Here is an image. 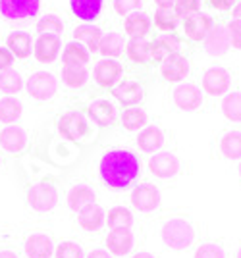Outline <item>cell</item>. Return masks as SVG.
Returning a JSON list of instances; mask_svg holds the SVG:
<instances>
[{
	"mask_svg": "<svg viewBox=\"0 0 241 258\" xmlns=\"http://www.w3.org/2000/svg\"><path fill=\"white\" fill-rule=\"evenodd\" d=\"M87 114L99 127H110L116 121V108L112 102L104 100V98L93 100L87 106Z\"/></svg>",
	"mask_w": 241,
	"mask_h": 258,
	"instance_id": "cell-17",
	"label": "cell"
},
{
	"mask_svg": "<svg viewBox=\"0 0 241 258\" xmlns=\"http://www.w3.org/2000/svg\"><path fill=\"white\" fill-rule=\"evenodd\" d=\"M54 252L52 239L44 233H35L25 243V254L27 258H50Z\"/></svg>",
	"mask_w": 241,
	"mask_h": 258,
	"instance_id": "cell-21",
	"label": "cell"
},
{
	"mask_svg": "<svg viewBox=\"0 0 241 258\" xmlns=\"http://www.w3.org/2000/svg\"><path fill=\"white\" fill-rule=\"evenodd\" d=\"M95 199H97V195L89 185H74L70 189V193H68V206H70V210L79 212L85 206L93 205Z\"/></svg>",
	"mask_w": 241,
	"mask_h": 258,
	"instance_id": "cell-22",
	"label": "cell"
},
{
	"mask_svg": "<svg viewBox=\"0 0 241 258\" xmlns=\"http://www.w3.org/2000/svg\"><path fill=\"white\" fill-rule=\"evenodd\" d=\"M164 143V133L158 125H147L141 133L137 135V147L139 151L149 152V154H154L158 152V149L162 147Z\"/></svg>",
	"mask_w": 241,
	"mask_h": 258,
	"instance_id": "cell-20",
	"label": "cell"
},
{
	"mask_svg": "<svg viewBox=\"0 0 241 258\" xmlns=\"http://www.w3.org/2000/svg\"><path fill=\"white\" fill-rule=\"evenodd\" d=\"M175 108L184 110V112H195L203 106V93L197 85L193 83H184V85L175 87L172 93Z\"/></svg>",
	"mask_w": 241,
	"mask_h": 258,
	"instance_id": "cell-10",
	"label": "cell"
},
{
	"mask_svg": "<svg viewBox=\"0 0 241 258\" xmlns=\"http://www.w3.org/2000/svg\"><path fill=\"white\" fill-rule=\"evenodd\" d=\"M100 179L114 191H124L141 175V160L132 151L114 149L102 154L99 164Z\"/></svg>",
	"mask_w": 241,
	"mask_h": 258,
	"instance_id": "cell-1",
	"label": "cell"
},
{
	"mask_svg": "<svg viewBox=\"0 0 241 258\" xmlns=\"http://www.w3.org/2000/svg\"><path fill=\"white\" fill-rule=\"evenodd\" d=\"M100 39H102V31L95 25H79L74 29V41L85 44V48L91 52H99Z\"/></svg>",
	"mask_w": 241,
	"mask_h": 258,
	"instance_id": "cell-23",
	"label": "cell"
},
{
	"mask_svg": "<svg viewBox=\"0 0 241 258\" xmlns=\"http://www.w3.org/2000/svg\"><path fill=\"white\" fill-rule=\"evenodd\" d=\"M37 31L41 35H54L60 37V33H64V22L56 16V14H46L44 18L39 20L37 23Z\"/></svg>",
	"mask_w": 241,
	"mask_h": 258,
	"instance_id": "cell-39",
	"label": "cell"
},
{
	"mask_svg": "<svg viewBox=\"0 0 241 258\" xmlns=\"http://www.w3.org/2000/svg\"><path fill=\"white\" fill-rule=\"evenodd\" d=\"M218 151L222 158L237 160L241 158V131H228L226 135L220 137Z\"/></svg>",
	"mask_w": 241,
	"mask_h": 258,
	"instance_id": "cell-29",
	"label": "cell"
},
{
	"mask_svg": "<svg viewBox=\"0 0 241 258\" xmlns=\"http://www.w3.org/2000/svg\"><path fill=\"white\" fill-rule=\"evenodd\" d=\"M106 222H108V227H112V229H130V226L133 224V216L128 208L116 206L108 212Z\"/></svg>",
	"mask_w": 241,
	"mask_h": 258,
	"instance_id": "cell-37",
	"label": "cell"
},
{
	"mask_svg": "<svg viewBox=\"0 0 241 258\" xmlns=\"http://www.w3.org/2000/svg\"><path fill=\"white\" fill-rule=\"evenodd\" d=\"M132 205L139 212H154L160 206V193L153 183H141L133 189Z\"/></svg>",
	"mask_w": 241,
	"mask_h": 258,
	"instance_id": "cell-12",
	"label": "cell"
},
{
	"mask_svg": "<svg viewBox=\"0 0 241 258\" xmlns=\"http://www.w3.org/2000/svg\"><path fill=\"white\" fill-rule=\"evenodd\" d=\"M133 258H154V256L151 254V252H137Z\"/></svg>",
	"mask_w": 241,
	"mask_h": 258,
	"instance_id": "cell-52",
	"label": "cell"
},
{
	"mask_svg": "<svg viewBox=\"0 0 241 258\" xmlns=\"http://www.w3.org/2000/svg\"><path fill=\"white\" fill-rule=\"evenodd\" d=\"M87 258H112V256H110L106 250H102V248H95L93 252H89Z\"/></svg>",
	"mask_w": 241,
	"mask_h": 258,
	"instance_id": "cell-48",
	"label": "cell"
},
{
	"mask_svg": "<svg viewBox=\"0 0 241 258\" xmlns=\"http://www.w3.org/2000/svg\"><path fill=\"white\" fill-rule=\"evenodd\" d=\"M156 41L164 46L168 54L179 52V48H182V39H179L175 33H164V35H160Z\"/></svg>",
	"mask_w": 241,
	"mask_h": 258,
	"instance_id": "cell-43",
	"label": "cell"
},
{
	"mask_svg": "<svg viewBox=\"0 0 241 258\" xmlns=\"http://www.w3.org/2000/svg\"><path fill=\"white\" fill-rule=\"evenodd\" d=\"M39 8L41 0H0V14L10 22L33 18Z\"/></svg>",
	"mask_w": 241,
	"mask_h": 258,
	"instance_id": "cell-5",
	"label": "cell"
},
{
	"mask_svg": "<svg viewBox=\"0 0 241 258\" xmlns=\"http://www.w3.org/2000/svg\"><path fill=\"white\" fill-rule=\"evenodd\" d=\"M177 14L175 10L172 8H158V10L154 12V25H156V29H160V31H174L175 25H177Z\"/></svg>",
	"mask_w": 241,
	"mask_h": 258,
	"instance_id": "cell-38",
	"label": "cell"
},
{
	"mask_svg": "<svg viewBox=\"0 0 241 258\" xmlns=\"http://www.w3.org/2000/svg\"><path fill=\"white\" fill-rule=\"evenodd\" d=\"M231 87V74L224 68H208L203 74V91L210 97L226 95Z\"/></svg>",
	"mask_w": 241,
	"mask_h": 258,
	"instance_id": "cell-7",
	"label": "cell"
},
{
	"mask_svg": "<svg viewBox=\"0 0 241 258\" xmlns=\"http://www.w3.org/2000/svg\"><path fill=\"white\" fill-rule=\"evenodd\" d=\"M160 76L164 77L166 81H172V83L186 79L189 76V58L182 52L168 54L160 62Z\"/></svg>",
	"mask_w": 241,
	"mask_h": 258,
	"instance_id": "cell-8",
	"label": "cell"
},
{
	"mask_svg": "<svg viewBox=\"0 0 241 258\" xmlns=\"http://www.w3.org/2000/svg\"><path fill=\"white\" fill-rule=\"evenodd\" d=\"M179 168H182V162L174 152H154V156H151L149 160V170L160 179L175 177Z\"/></svg>",
	"mask_w": 241,
	"mask_h": 258,
	"instance_id": "cell-9",
	"label": "cell"
},
{
	"mask_svg": "<svg viewBox=\"0 0 241 258\" xmlns=\"http://www.w3.org/2000/svg\"><path fill=\"white\" fill-rule=\"evenodd\" d=\"M228 31H230L231 46L241 50V22L239 20H231V22L228 23Z\"/></svg>",
	"mask_w": 241,
	"mask_h": 258,
	"instance_id": "cell-45",
	"label": "cell"
},
{
	"mask_svg": "<svg viewBox=\"0 0 241 258\" xmlns=\"http://www.w3.org/2000/svg\"><path fill=\"white\" fill-rule=\"evenodd\" d=\"M231 14H233V20H239L241 22V2H237V4L233 6V12H231Z\"/></svg>",
	"mask_w": 241,
	"mask_h": 258,
	"instance_id": "cell-50",
	"label": "cell"
},
{
	"mask_svg": "<svg viewBox=\"0 0 241 258\" xmlns=\"http://www.w3.org/2000/svg\"><path fill=\"white\" fill-rule=\"evenodd\" d=\"M27 145V135L22 127L18 125H8L0 131V147L6 152H22Z\"/></svg>",
	"mask_w": 241,
	"mask_h": 258,
	"instance_id": "cell-18",
	"label": "cell"
},
{
	"mask_svg": "<svg viewBox=\"0 0 241 258\" xmlns=\"http://www.w3.org/2000/svg\"><path fill=\"white\" fill-rule=\"evenodd\" d=\"M154 4H156L158 8H172L175 4V0H154Z\"/></svg>",
	"mask_w": 241,
	"mask_h": 258,
	"instance_id": "cell-49",
	"label": "cell"
},
{
	"mask_svg": "<svg viewBox=\"0 0 241 258\" xmlns=\"http://www.w3.org/2000/svg\"><path fill=\"white\" fill-rule=\"evenodd\" d=\"M222 114L230 121H241V91H233L222 100Z\"/></svg>",
	"mask_w": 241,
	"mask_h": 258,
	"instance_id": "cell-36",
	"label": "cell"
},
{
	"mask_svg": "<svg viewBox=\"0 0 241 258\" xmlns=\"http://www.w3.org/2000/svg\"><path fill=\"white\" fill-rule=\"evenodd\" d=\"M174 10L177 16H191L199 12V0H175L174 4Z\"/></svg>",
	"mask_w": 241,
	"mask_h": 258,
	"instance_id": "cell-44",
	"label": "cell"
},
{
	"mask_svg": "<svg viewBox=\"0 0 241 258\" xmlns=\"http://www.w3.org/2000/svg\"><path fill=\"white\" fill-rule=\"evenodd\" d=\"M195 258H226V250L220 243H203L195 250Z\"/></svg>",
	"mask_w": 241,
	"mask_h": 258,
	"instance_id": "cell-40",
	"label": "cell"
},
{
	"mask_svg": "<svg viewBox=\"0 0 241 258\" xmlns=\"http://www.w3.org/2000/svg\"><path fill=\"white\" fill-rule=\"evenodd\" d=\"M235 258H241V247L237 248V252H235Z\"/></svg>",
	"mask_w": 241,
	"mask_h": 258,
	"instance_id": "cell-53",
	"label": "cell"
},
{
	"mask_svg": "<svg viewBox=\"0 0 241 258\" xmlns=\"http://www.w3.org/2000/svg\"><path fill=\"white\" fill-rule=\"evenodd\" d=\"M62 62L64 66H85L89 62V50L83 44L72 41L62 52Z\"/></svg>",
	"mask_w": 241,
	"mask_h": 258,
	"instance_id": "cell-31",
	"label": "cell"
},
{
	"mask_svg": "<svg viewBox=\"0 0 241 258\" xmlns=\"http://www.w3.org/2000/svg\"><path fill=\"white\" fill-rule=\"evenodd\" d=\"M104 0H70L72 12L83 22H95L102 10Z\"/></svg>",
	"mask_w": 241,
	"mask_h": 258,
	"instance_id": "cell-28",
	"label": "cell"
},
{
	"mask_svg": "<svg viewBox=\"0 0 241 258\" xmlns=\"http://www.w3.org/2000/svg\"><path fill=\"white\" fill-rule=\"evenodd\" d=\"M12 64H14V54H12L8 48H2V46H0V72L12 68Z\"/></svg>",
	"mask_w": 241,
	"mask_h": 258,
	"instance_id": "cell-47",
	"label": "cell"
},
{
	"mask_svg": "<svg viewBox=\"0 0 241 258\" xmlns=\"http://www.w3.org/2000/svg\"><path fill=\"white\" fill-rule=\"evenodd\" d=\"M112 95L116 100H120L124 106H135L145 98V89L139 81H135L132 77H126L118 85L112 87Z\"/></svg>",
	"mask_w": 241,
	"mask_h": 258,
	"instance_id": "cell-13",
	"label": "cell"
},
{
	"mask_svg": "<svg viewBox=\"0 0 241 258\" xmlns=\"http://www.w3.org/2000/svg\"><path fill=\"white\" fill-rule=\"evenodd\" d=\"M122 74H124V66L118 60H112V58H104V60L97 62L95 70H93L95 83L102 89H112L118 83Z\"/></svg>",
	"mask_w": 241,
	"mask_h": 258,
	"instance_id": "cell-11",
	"label": "cell"
},
{
	"mask_svg": "<svg viewBox=\"0 0 241 258\" xmlns=\"http://www.w3.org/2000/svg\"><path fill=\"white\" fill-rule=\"evenodd\" d=\"M162 241L172 250H186L195 243V229L186 218H170L162 226Z\"/></svg>",
	"mask_w": 241,
	"mask_h": 258,
	"instance_id": "cell-2",
	"label": "cell"
},
{
	"mask_svg": "<svg viewBox=\"0 0 241 258\" xmlns=\"http://www.w3.org/2000/svg\"><path fill=\"white\" fill-rule=\"evenodd\" d=\"M212 25H214L212 20L208 18L207 14H203V12H195V14L184 18V33H186V37L191 43L205 41V37L212 29Z\"/></svg>",
	"mask_w": 241,
	"mask_h": 258,
	"instance_id": "cell-14",
	"label": "cell"
},
{
	"mask_svg": "<svg viewBox=\"0 0 241 258\" xmlns=\"http://www.w3.org/2000/svg\"><path fill=\"white\" fill-rule=\"evenodd\" d=\"M23 87V79L20 72H16L14 68H8L4 72H0V91L6 95H16L20 93Z\"/></svg>",
	"mask_w": 241,
	"mask_h": 258,
	"instance_id": "cell-35",
	"label": "cell"
},
{
	"mask_svg": "<svg viewBox=\"0 0 241 258\" xmlns=\"http://www.w3.org/2000/svg\"><path fill=\"white\" fill-rule=\"evenodd\" d=\"M56 201H58V191H56L54 185L48 181L35 183V185L29 187V191H27V203L37 212H48V210H52Z\"/></svg>",
	"mask_w": 241,
	"mask_h": 258,
	"instance_id": "cell-4",
	"label": "cell"
},
{
	"mask_svg": "<svg viewBox=\"0 0 241 258\" xmlns=\"http://www.w3.org/2000/svg\"><path fill=\"white\" fill-rule=\"evenodd\" d=\"M58 131L62 133L64 139L76 143H83L93 135V127L89 125L85 116L77 110H70L58 118Z\"/></svg>",
	"mask_w": 241,
	"mask_h": 258,
	"instance_id": "cell-3",
	"label": "cell"
},
{
	"mask_svg": "<svg viewBox=\"0 0 241 258\" xmlns=\"http://www.w3.org/2000/svg\"><path fill=\"white\" fill-rule=\"evenodd\" d=\"M56 258H83V248L77 243L72 241H64L56 248Z\"/></svg>",
	"mask_w": 241,
	"mask_h": 258,
	"instance_id": "cell-41",
	"label": "cell"
},
{
	"mask_svg": "<svg viewBox=\"0 0 241 258\" xmlns=\"http://www.w3.org/2000/svg\"><path fill=\"white\" fill-rule=\"evenodd\" d=\"M151 48H153V43H149L145 39H132L126 46V54L133 64L149 66L151 64Z\"/></svg>",
	"mask_w": 241,
	"mask_h": 258,
	"instance_id": "cell-27",
	"label": "cell"
},
{
	"mask_svg": "<svg viewBox=\"0 0 241 258\" xmlns=\"http://www.w3.org/2000/svg\"><path fill=\"white\" fill-rule=\"evenodd\" d=\"M122 125L128 131H139L147 125V112L137 106H130L122 112Z\"/></svg>",
	"mask_w": 241,
	"mask_h": 258,
	"instance_id": "cell-32",
	"label": "cell"
},
{
	"mask_svg": "<svg viewBox=\"0 0 241 258\" xmlns=\"http://www.w3.org/2000/svg\"><path fill=\"white\" fill-rule=\"evenodd\" d=\"M79 226L83 227L85 231H97L100 226H102V222H104V212H102V208L99 205H89L85 206L83 210H79Z\"/></svg>",
	"mask_w": 241,
	"mask_h": 258,
	"instance_id": "cell-30",
	"label": "cell"
},
{
	"mask_svg": "<svg viewBox=\"0 0 241 258\" xmlns=\"http://www.w3.org/2000/svg\"><path fill=\"white\" fill-rule=\"evenodd\" d=\"M106 247L116 256H126L133 247V233L130 229H112L106 239Z\"/></svg>",
	"mask_w": 241,
	"mask_h": 258,
	"instance_id": "cell-19",
	"label": "cell"
},
{
	"mask_svg": "<svg viewBox=\"0 0 241 258\" xmlns=\"http://www.w3.org/2000/svg\"><path fill=\"white\" fill-rule=\"evenodd\" d=\"M33 54L37 62L41 64H50L54 62L60 54V37L54 35H39V39L35 41Z\"/></svg>",
	"mask_w": 241,
	"mask_h": 258,
	"instance_id": "cell-16",
	"label": "cell"
},
{
	"mask_svg": "<svg viewBox=\"0 0 241 258\" xmlns=\"http://www.w3.org/2000/svg\"><path fill=\"white\" fill-rule=\"evenodd\" d=\"M207 4L210 8H214V10L228 12L235 6V0H207Z\"/></svg>",
	"mask_w": 241,
	"mask_h": 258,
	"instance_id": "cell-46",
	"label": "cell"
},
{
	"mask_svg": "<svg viewBox=\"0 0 241 258\" xmlns=\"http://www.w3.org/2000/svg\"><path fill=\"white\" fill-rule=\"evenodd\" d=\"M230 46L231 41L228 25H224V23L212 25V29L205 37V50H207V54H210V56H222V54H226L230 50Z\"/></svg>",
	"mask_w": 241,
	"mask_h": 258,
	"instance_id": "cell-15",
	"label": "cell"
},
{
	"mask_svg": "<svg viewBox=\"0 0 241 258\" xmlns=\"http://www.w3.org/2000/svg\"><path fill=\"white\" fill-rule=\"evenodd\" d=\"M58 91V81L52 74L46 72H35L33 76L27 79V93L35 100H50Z\"/></svg>",
	"mask_w": 241,
	"mask_h": 258,
	"instance_id": "cell-6",
	"label": "cell"
},
{
	"mask_svg": "<svg viewBox=\"0 0 241 258\" xmlns=\"http://www.w3.org/2000/svg\"><path fill=\"white\" fill-rule=\"evenodd\" d=\"M6 46L16 58L25 60L31 54V37L25 31H12L6 37Z\"/></svg>",
	"mask_w": 241,
	"mask_h": 258,
	"instance_id": "cell-25",
	"label": "cell"
},
{
	"mask_svg": "<svg viewBox=\"0 0 241 258\" xmlns=\"http://www.w3.org/2000/svg\"><path fill=\"white\" fill-rule=\"evenodd\" d=\"M87 68L85 66H64L62 68V81L70 89H79L87 83Z\"/></svg>",
	"mask_w": 241,
	"mask_h": 258,
	"instance_id": "cell-34",
	"label": "cell"
},
{
	"mask_svg": "<svg viewBox=\"0 0 241 258\" xmlns=\"http://www.w3.org/2000/svg\"><path fill=\"white\" fill-rule=\"evenodd\" d=\"M237 172H239V177H241V162H239V166H237Z\"/></svg>",
	"mask_w": 241,
	"mask_h": 258,
	"instance_id": "cell-54",
	"label": "cell"
},
{
	"mask_svg": "<svg viewBox=\"0 0 241 258\" xmlns=\"http://www.w3.org/2000/svg\"><path fill=\"white\" fill-rule=\"evenodd\" d=\"M22 102L16 97L0 98V121L2 123H14L22 118Z\"/></svg>",
	"mask_w": 241,
	"mask_h": 258,
	"instance_id": "cell-33",
	"label": "cell"
},
{
	"mask_svg": "<svg viewBox=\"0 0 241 258\" xmlns=\"http://www.w3.org/2000/svg\"><path fill=\"white\" fill-rule=\"evenodd\" d=\"M0 258H18L14 250H0Z\"/></svg>",
	"mask_w": 241,
	"mask_h": 258,
	"instance_id": "cell-51",
	"label": "cell"
},
{
	"mask_svg": "<svg viewBox=\"0 0 241 258\" xmlns=\"http://www.w3.org/2000/svg\"><path fill=\"white\" fill-rule=\"evenodd\" d=\"M124 29L132 39H143L151 31V18L147 14H139V12L130 14L124 22Z\"/></svg>",
	"mask_w": 241,
	"mask_h": 258,
	"instance_id": "cell-26",
	"label": "cell"
},
{
	"mask_svg": "<svg viewBox=\"0 0 241 258\" xmlns=\"http://www.w3.org/2000/svg\"><path fill=\"white\" fill-rule=\"evenodd\" d=\"M143 4V0H114L112 6L114 12L118 16H128V14H135V10H139Z\"/></svg>",
	"mask_w": 241,
	"mask_h": 258,
	"instance_id": "cell-42",
	"label": "cell"
},
{
	"mask_svg": "<svg viewBox=\"0 0 241 258\" xmlns=\"http://www.w3.org/2000/svg\"><path fill=\"white\" fill-rule=\"evenodd\" d=\"M126 39H124V35L118 31H110L106 35H102V39H100V44H99V52L102 56H106V58H116V56H122L124 50H126Z\"/></svg>",
	"mask_w": 241,
	"mask_h": 258,
	"instance_id": "cell-24",
	"label": "cell"
}]
</instances>
